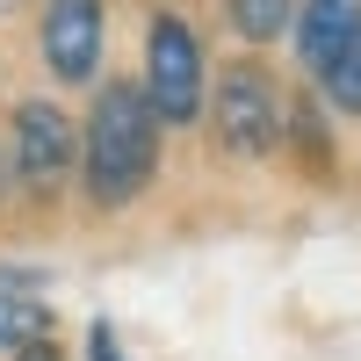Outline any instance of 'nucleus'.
<instances>
[{
	"instance_id": "1",
	"label": "nucleus",
	"mask_w": 361,
	"mask_h": 361,
	"mask_svg": "<svg viewBox=\"0 0 361 361\" xmlns=\"http://www.w3.org/2000/svg\"><path fill=\"white\" fill-rule=\"evenodd\" d=\"M87 188H94V202L102 209H116V202H130L145 180H152V166H159V116H152V102H145V87H102V102H94V116H87Z\"/></svg>"
},
{
	"instance_id": "2",
	"label": "nucleus",
	"mask_w": 361,
	"mask_h": 361,
	"mask_svg": "<svg viewBox=\"0 0 361 361\" xmlns=\"http://www.w3.org/2000/svg\"><path fill=\"white\" fill-rule=\"evenodd\" d=\"M296 51L304 66L333 87L340 109H361V0H304L296 15Z\"/></svg>"
},
{
	"instance_id": "3",
	"label": "nucleus",
	"mask_w": 361,
	"mask_h": 361,
	"mask_svg": "<svg viewBox=\"0 0 361 361\" xmlns=\"http://www.w3.org/2000/svg\"><path fill=\"white\" fill-rule=\"evenodd\" d=\"M275 130H282V87L267 80V66L238 58V66L217 80V137L231 159H260L275 152Z\"/></svg>"
},
{
	"instance_id": "4",
	"label": "nucleus",
	"mask_w": 361,
	"mask_h": 361,
	"mask_svg": "<svg viewBox=\"0 0 361 361\" xmlns=\"http://www.w3.org/2000/svg\"><path fill=\"white\" fill-rule=\"evenodd\" d=\"M145 102L159 123H195L202 109V44L180 15L152 22V51H145Z\"/></svg>"
},
{
	"instance_id": "5",
	"label": "nucleus",
	"mask_w": 361,
	"mask_h": 361,
	"mask_svg": "<svg viewBox=\"0 0 361 361\" xmlns=\"http://www.w3.org/2000/svg\"><path fill=\"white\" fill-rule=\"evenodd\" d=\"M15 166L29 188H58L73 166V123L51 102H22L15 109Z\"/></svg>"
},
{
	"instance_id": "6",
	"label": "nucleus",
	"mask_w": 361,
	"mask_h": 361,
	"mask_svg": "<svg viewBox=\"0 0 361 361\" xmlns=\"http://www.w3.org/2000/svg\"><path fill=\"white\" fill-rule=\"evenodd\" d=\"M44 58L58 80H87L102 66V0H51L44 15Z\"/></svg>"
},
{
	"instance_id": "7",
	"label": "nucleus",
	"mask_w": 361,
	"mask_h": 361,
	"mask_svg": "<svg viewBox=\"0 0 361 361\" xmlns=\"http://www.w3.org/2000/svg\"><path fill=\"white\" fill-rule=\"evenodd\" d=\"M289 15H296V0H231V22H238V37H253V44L282 37V29H289Z\"/></svg>"
},
{
	"instance_id": "8",
	"label": "nucleus",
	"mask_w": 361,
	"mask_h": 361,
	"mask_svg": "<svg viewBox=\"0 0 361 361\" xmlns=\"http://www.w3.org/2000/svg\"><path fill=\"white\" fill-rule=\"evenodd\" d=\"M44 311L37 304H22V296H0V347H29V340H44Z\"/></svg>"
},
{
	"instance_id": "9",
	"label": "nucleus",
	"mask_w": 361,
	"mask_h": 361,
	"mask_svg": "<svg viewBox=\"0 0 361 361\" xmlns=\"http://www.w3.org/2000/svg\"><path fill=\"white\" fill-rule=\"evenodd\" d=\"M289 130H296V145H304V166H333V137H325V123H318V109L311 102H296V116H289Z\"/></svg>"
},
{
	"instance_id": "10",
	"label": "nucleus",
	"mask_w": 361,
	"mask_h": 361,
	"mask_svg": "<svg viewBox=\"0 0 361 361\" xmlns=\"http://www.w3.org/2000/svg\"><path fill=\"white\" fill-rule=\"evenodd\" d=\"M87 354H94V361H123V347H116L109 325H94V333H87Z\"/></svg>"
},
{
	"instance_id": "11",
	"label": "nucleus",
	"mask_w": 361,
	"mask_h": 361,
	"mask_svg": "<svg viewBox=\"0 0 361 361\" xmlns=\"http://www.w3.org/2000/svg\"><path fill=\"white\" fill-rule=\"evenodd\" d=\"M15 361H66V354H58L51 340H29V347H15Z\"/></svg>"
},
{
	"instance_id": "12",
	"label": "nucleus",
	"mask_w": 361,
	"mask_h": 361,
	"mask_svg": "<svg viewBox=\"0 0 361 361\" xmlns=\"http://www.w3.org/2000/svg\"><path fill=\"white\" fill-rule=\"evenodd\" d=\"M0 8H8V0H0Z\"/></svg>"
},
{
	"instance_id": "13",
	"label": "nucleus",
	"mask_w": 361,
	"mask_h": 361,
	"mask_svg": "<svg viewBox=\"0 0 361 361\" xmlns=\"http://www.w3.org/2000/svg\"><path fill=\"white\" fill-rule=\"evenodd\" d=\"M354 58H361V51H354Z\"/></svg>"
}]
</instances>
